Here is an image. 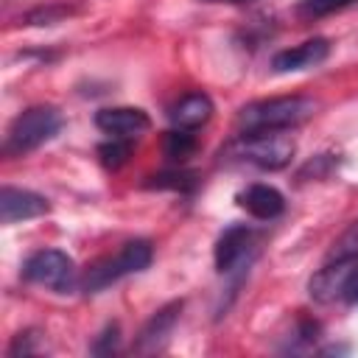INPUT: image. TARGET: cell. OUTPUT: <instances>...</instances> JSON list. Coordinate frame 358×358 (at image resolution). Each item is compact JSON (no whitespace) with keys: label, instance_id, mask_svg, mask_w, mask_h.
Listing matches in <instances>:
<instances>
[{"label":"cell","instance_id":"cell-1","mask_svg":"<svg viewBox=\"0 0 358 358\" xmlns=\"http://www.w3.org/2000/svg\"><path fill=\"white\" fill-rule=\"evenodd\" d=\"M316 115V101L305 95H282L246 103L238 112L241 131H288Z\"/></svg>","mask_w":358,"mask_h":358},{"label":"cell","instance_id":"cell-2","mask_svg":"<svg viewBox=\"0 0 358 358\" xmlns=\"http://www.w3.org/2000/svg\"><path fill=\"white\" fill-rule=\"evenodd\" d=\"M151 257H154V249L145 238H134V241H126L115 255L109 257H101L95 260L81 277H78V288L84 294H98L103 288H109L112 282L129 277V274H137L143 268L151 266Z\"/></svg>","mask_w":358,"mask_h":358},{"label":"cell","instance_id":"cell-3","mask_svg":"<svg viewBox=\"0 0 358 358\" xmlns=\"http://www.w3.org/2000/svg\"><path fill=\"white\" fill-rule=\"evenodd\" d=\"M62 129V115L56 106H28L25 112H20L3 140V154L6 157H25L31 151H36L39 145H45L48 140H53Z\"/></svg>","mask_w":358,"mask_h":358},{"label":"cell","instance_id":"cell-4","mask_svg":"<svg viewBox=\"0 0 358 358\" xmlns=\"http://www.w3.org/2000/svg\"><path fill=\"white\" fill-rule=\"evenodd\" d=\"M296 143L288 131H241L229 154L263 171H280L294 159Z\"/></svg>","mask_w":358,"mask_h":358},{"label":"cell","instance_id":"cell-5","mask_svg":"<svg viewBox=\"0 0 358 358\" xmlns=\"http://www.w3.org/2000/svg\"><path fill=\"white\" fill-rule=\"evenodd\" d=\"M22 277L28 282L50 288L56 294H67V291H73V285H78L76 263L62 249H39V252H34L22 266Z\"/></svg>","mask_w":358,"mask_h":358},{"label":"cell","instance_id":"cell-6","mask_svg":"<svg viewBox=\"0 0 358 358\" xmlns=\"http://www.w3.org/2000/svg\"><path fill=\"white\" fill-rule=\"evenodd\" d=\"M257 249H260L257 232L246 224H232L215 241V268L221 274H235L255 260Z\"/></svg>","mask_w":358,"mask_h":358},{"label":"cell","instance_id":"cell-7","mask_svg":"<svg viewBox=\"0 0 358 358\" xmlns=\"http://www.w3.org/2000/svg\"><path fill=\"white\" fill-rule=\"evenodd\" d=\"M350 266L352 263H327L310 280V294L319 302L344 299L347 305H358V268Z\"/></svg>","mask_w":358,"mask_h":358},{"label":"cell","instance_id":"cell-8","mask_svg":"<svg viewBox=\"0 0 358 358\" xmlns=\"http://www.w3.org/2000/svg\"><path fill=\"white\" fill-rule=\"evenodd\" d=\"M179 313H182V302H168L162 305L137 333L134 338V352L137 355H154L159 350H165L176 322H179Z\"/></svg>","mask_w":358,"mask_h":358},{"label":"cell","instance_id":"cell-9","mask_svg":"<svg viewBox=\"0 0 358 358\" xmlns=\"http://www.w3.org/2000/svg\"><path fill=\"white\" fill-rule=\"evenodd\" d=\"M95 126L101 131H106L109 137L134 140L151 129V117L137 106H109L95 115Z\"/></svg>","mask_w":358,"mask_h":358},{"label":"cell","instance_id":"cell-10","mask_svg":"<svg viewBox=\"0 0 358 358\" xmlns=\"http://www.w3.org/2000/svg\"><path fill=\"white\" fill-rule=\"evenodd\" d=\"M50 210L48 199L34 193V190H22V187H11L6 185L0 190V221L3 224H17V221H28V218H39Z\"/></svg>","mask_w":358,"mask_h":358},{"label":"cell","instance_id":"cell-11","mask_svg":"<svg viewBox=\"0 0 358 358\" xmlns=\"http://www.w3.org/2000/svg\"><path fill=\"white\" fill-rule=\"evenodd\" d=\"M330 53V42L322 39V36H313V39H305L294 48H285L280 53H274L271 59V70L274 73H296V70H308V67H316L327 59Z\"/></svg>","mask_w":358,"mask_h":358},{"label":"cell","instance_id":"cell-12","mask_svg":"<svg viewBox=\"0 0 358 358\" xmlns=\"http://www.w3.org/2000/svg\"><path fill=\"white\" fill-rule=\"evenodd\" d=\"M238 204H241L252 218H257V221H274V218L282 215V210H285L282 193H280L277 187H271V185H263V182L249 185L246 190H241V193H238Z\"/></svg>","mask_w":358,"mask_h":358},{"label":"cell","instance_id":"cell-13","mask_svg":"<svg viewBox=\"0 0 358 358\" xmlns=\"http://www.w3.org/2000/svg\"><path fill=\"white\" fill-rule=\"evenodd\" d=\"M213 117V101L207 92H187L182 95L171 109H168V120L173 129H199Z\"/></svg>","mask_w":358,"mask_h":358},{"label":"cell","instance_id":"cell-14","mask_svg":"<svg viewBox=\"0 0 358 358\" xmlns=\"http://www.w3.org/2000/svg\"><path fill=\"white\" fill-rule=\"evenodd\" d=\"M358 260V221H352L330 246L327 263H355Z\"/></svg>","mask_w":358,"mask_h":358},{"label":"cell","instance_id":"cell-15","mask_svg":"<svg viewBox=\"0 0 358 358\" xmlns=\"http://www.w3.org/2000/svg\"><path fill=\"white\" fill-rule=\"evenodd\" d=\"M196 148H199V143H196L193 131H187V129H171L165 134V157H171L176 162L190 159L196 154Z\"/></svg>","mask_w":358,"mask_h":358},{"label":"cell","instance_id":"cell-16","mask_svg":"<svg viewBox=\"0 0 358 358\" xmlns=\"http://www.w3.org/2000/svg\"><path fill=\"white\" fill-rule=\"evenodd\" d=\"M358 0H299L296 6V14L302 20H322L327 14H336V11H344L350 6H355Z\"/></svg>","mask_w":358,"mask_h":358},{"label":"cell","instance_id":"cell-17","mask_svg":"<svg viewBox=\"0 0 358 358\" xmlns=\"http://www.w3.org/2000/svg\"><path fill=\"white\" fill-rule=\"evenodd\" d=\"M129 154H131V140H123V137H112L109 143H103V145L98 148L101 162H103L106 168H112V171H117L120 165H126Z\"/></svg>","mask_w":358,"mask_h":358},{"label":"cell","instance_id":"cell-18","mask_svg":"<svg viewBox=\"0 0 358 358\" xmlns=\"http://www.w3.org/2000/svg\"><path fill=\"white\" fill-rule=\"evenodd\" d=\"M199 185L196 173H187V171H171V173H159V176H151L148 187H159V190H193Z\"/></svg>","mask_w":358,"mask_h":358},{"label":"cell","instance_id":"cell-19","mask_svg":"<svg viewBox=\"0 0 358 358\" xmlns=\"http://www.w3.org/2000/svg\"><path fill=\"white\" fill-rule=\"evenodd\" d=\"M64 17H70L67 6H42V8H34L25 17V25H56Z\"/></svg>","mask_w":358,"mask_h":358},{"label":"cell","instance_id":"cell-20","mask_svg":"<svg viewBox=\"0 0 358 358\" xmlns=\"http://www.w3.org/2000/svg\"><path fill=\"white\" fill-rule=\"evenodd\" d=\"M117 347H120V327H117V322H112V324H106L103 333L95 338L92 355H112V352H117Z\"/></svg>","mask_w":358,"mask_h":358},{"label":"cell","instance_id":"cell-21","mask_svg":"<svg viewBox=\"0 0 358 358\" xmlns=\"http://www.w3.org/2000/svg\"><path fill=\"white\" fill-rule=\"evenodd\" d=\"M36 330H25V333H17L14 336V341H11V347H8V355L11 358H20V355H34V352H39V347H36Z\"/></svg>","mask_w":358,"mask_h":358},{"label":"cell","instance_id":"cell-22","mask_svg":"<svg viewBox=\"0 0 358 358\" xmlns=\"http://www.w3.org/2000/svg\"><path fill=\"white\" fill-rule=\"evenodd\" d=\"M204 3H227V6H252L257 0H204Z\"/></svg>","mask_w":358,"mask_h":358}]
</instances>
